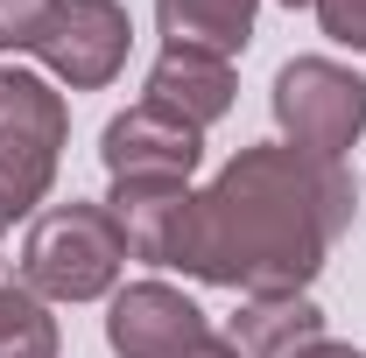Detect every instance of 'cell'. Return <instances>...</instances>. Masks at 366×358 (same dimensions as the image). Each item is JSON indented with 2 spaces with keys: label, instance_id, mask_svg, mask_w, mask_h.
Here are the masks:
<instances>
[{
  "label": "cell",
  "instance_id": "cell-6",
  "mask_svg": "<svg viewBox=\"0 0 366 358\" xmlns=\"http://www.w3.org/2000/svg\"><path fill=\"white\" fill-rule=\"evenodd\" d=\"M99 162H106L113 183H190L197 162H204V134L155 113V106H127V113L106 120Z\"/></svg>",
  "mask_w": 366,
  "mask_h": 358
},
{
  "label": "cell",
  "instance_id": "cell-12",
  "mask_svg": "<svg viewBox=\"0 0 366 358\" xmlns=\"http://www.w3.org/2000/svg\"><path fill=\"white\" fill-rule=\"evenodd\" d=\"M56 352H64V337H56L49 302L21 274L0 281V358H56Z\"/></svg>",
  "mask_w": 366,
  "mask_h": 358
},
{
  "label": "cell",
  "instance_id": "cell-13",
  "mask_svg": "<svg viewBox=\"0 0 366 358\" xmlns=\"http://www.w3.org/2000/svg\"><path fill=\"white\" fill-rule=\"evenodd\" d=\"M43 14H49V0H0V49L29 56L36 36H43Z\"/></svg>",
  "mask_w": 366,
  "mask_h": 358
},
{
  "label": "cell",
  "instance_id": "cell-7",
  "mask_svg": "<svg viewBox=\"0 0 366 358\" xmlns=\"http://www.w3.org/2000/svg\"><path fill=\"white\" fill-rule=\"evenodd\" d=\"M204 330H212V316L169 281H127V288H113V310H106L113 358H177Z\"/></svg>",
  "mask_w": 366,
  "mask_h": 358
},
{
  "label": "cell",
  "instance_id": "cell-2",
  "mask_svg": "<svg viewBox=\"0 0 366 358\" xmlns=\"http://www.w3.org/2000/svg\"><path fill=\"white\" fill-rule=\"evenodd\" d=\"M127 274V232L106 204H49L29 218L21 239V281L43 295V302H99L113 295Z\"/></svg>",
  "mask_w": 366,
  "mask_h": 358
},
{
  "label": "cell",
  "instance_id": "cell-16",
  "mask_svg": "<svg viewBox=\"0 0 366 358\" xmlns=\"http://www.w3.org/2000/svg\"><path fill=\"white\" fill-rule=\"evenodd\" d=\"M303 358H366V352H352V344H331V337H324V344H310Z\"/></svg>",
  "mask_w": 366,
  "mask_h": 358
},
{
  "label": "cell",
  "instance_id": "cell-17",
  "mask_svg": "<svg viewBox=\"0 0 366 358\" xmlns=\"http://www.w3.org/2000/svg\"><path fill=\"white\" fill-rule=\"evenodd\" d=\"M282 7H317V0H282Z\"/></svg>",
  "mask_w": 366,
  "mask_h": 358
},
{
  "label": "cell",
  "instance_id": "cell-4",
  "mask_svg": "<svg viewBox=\"0 0 366 358\" xmlns=\"http://www.w3.org/2000/svg\"><path fill=\"white\" fill-rule=\"evenodd\" d=\"M268 106L282 127V148H296L310 162H338L366 134V78L331 56H289L274 71Z\"/></svg>",
  "mask_w": 366,
  "mask_h": 358
},
{
  "label": "cell",
  "instance_id": "cell-11",
  "mask_svg": "<svg viewBox=\"0 0 366 358\" xmlns=\"http://www.w3.org/2000/svg\"><path fill=\"white\" fill-rule=\"evenodd\" d=\"M183 204H190V183H113V197H106V211L127 232V253L148 260V267H162L169 225H177Z\"/></svg>",
  "mask_w": 366,
  "mask_h": 358
},
{
  "label": "cell",
  "instance_id": "cell-15",
  "mask_svg": "<svg viewBox=\"0 0 366 358\" xmlns=\"http://www.w3.org/2000/svg\"><path fill=\"white\" fill-rule=\"evenodd\" d=\"M177 358H239V344H232L226 330H204V337H197V344H183Z\"/></svg>",
  "mask_w": 366,
  "mask_h": 358
},
{
  "label": "cell",
  "instance_id": "cell-18",
  "mask_svg": "<svg viewBox=\"0 0 366 358\" xmlns=\"http://www.w3.org/2000/svg\"><path fill=\"white\" fill-rule=\"evenodd\" d=\"M0 232H7V218H0Z\"/></svg>",
  "mask_w": 366,
  "mask_h": 358
},
{
  "label": "cell",
  "instance_id": "cell-8",
  "mask_svg": "<svg viewBox=\"0 0 366 358\" xmlns=\"http://www.w3.org/2000/svg\"><path fill=\"white\" fill-rule=\"evenodd\" d=\"M232 63L226 56H212V49H162L155 63H148V91H141V106H155V113H169L183 127H219L232 113Z\"/></svg>",
  "mask_w": 366,
  "mask_h": 358
},
{
  "label": "cell",
  "instance_id": "cell-10",
  "mask_svg": "<svg viewBox=\"0 0 366 358\" xmlns=\"http://www.w3.org/2000/svg\"><path fill=\"white\" fill-rule=\"evenodd\" d=\"M254 7L261 0H155V29L162 49H212L232 63L254 43Z\"/></svg>",
  "mask_w": 366,
  "mask_h": 358
},
{
  "label": "cell",
  "instance_id": "cell-3",
  "mask_svg": "<svg viewBox=\"0 0 366 358\" xmlns=\"http://www.w3.org/2000/svg\"><path fill=\"white\" fill-rule=\"evenodd\" d=\"M64 140H71V106L64 91L7 63L0 71V218H29L56 183V162H64Z\"/></svg>",
  "mask_w": 366,
  "mask_h": 358
},
{
  "label": "cell",
  "instance_id": "cell-5",
  "mask_svg": "<svg viewBox=\"0 0 366 358\" xmlns=\"http://www.w3.org/2000/svg\"><path fill=\"white\" fill-rule=\"evenodd\" d=\"M127 43H134V21L120 0H49L43 36H36V63H43L56 85L71 91H106L127 71Z\"/></svg>",
  "mask_w": 366,
  "mask_h": 358
},
{
  "label": "cell",
  "instance_id": "cell-1",
  "mask_svg": "<svg viewBox=\"0 0 366 358\" xmlns=\"http://www.w3.org/2000/svg\"><path fill=\"white\" fill-rule=\"evenodd\" d=\"M352 225V176L282 140L239 148L169 225L162 267L232 295H303Z\"/></svg>",
  "mask_w": 366,
  "mask_h": 358
},
{
  "label": "cell",
  "instance_id": "cell-9",
  "mask_svg": "<svg viewBox=\"0 0 366 358\" xmlns=\"http://www.w3.org/2000/svg\"><path fill=\"white\" fill-rule=\"evenodd\" d=\"M239 358H303L324 344V310L310 295H239V316L226 330Z\"/></svg>",
  "mask_w": 366,
  "mask_h": 358
},
{
  "label": "cell",
  "instance_id": "cell-14",
  "mask_svg": "<svg viewBox=\"0 0 366 358\" xmlns=\"http://www.w3.org/2000/svg\"><path fill=\"white\" fill-rule=\"evenodd\" d=\"M317 21H324L331 43H345V49L366 56V0H317Z\"/></svg>",
  "mask_w": 366,
  "mask_h": 358
}]
</instances>
